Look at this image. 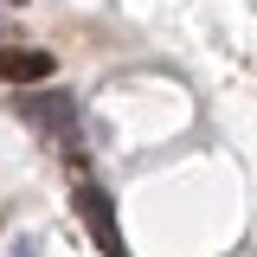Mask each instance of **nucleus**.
<instances>
[{"mask_svg": "<svg viewBox=\"0 0 257 257\" xmlns=\"http://www.w3.org/2000/svg\"><path fill=\"white\" fill-rule=\"evenodd\" d=\"M13 109H20L32 128H45V135L64 148V167H71V174L84 167V148H77V103H71V96H58V90H20Z\"/></svg>", "mask_w": 257, "mask_h": 257, "instance_id": "1", "label": "nucleus"}, {"mask_svg": "<svg viewBox=\"0 0 257 257\" xmlns=\"http://www.w3.org/2000/svg\"><path fill=\"white\" fill-rule=\"evenodd\" d=\"M77 219L84 231L96 238V251L103 257H122V231H116V206H109V193L90 187V180H77Z\"/></svg>", "mask_w": 257, "mask_h": 257, "instance_id": "2", "label": "nucleus"}, {"mask_svg": "<svg viewBox=\"0 0 257 257\" xmlns=\"http://www.w3.org/2000/svg\"><path fill=\"white\" fill-rule=\"evenodd\" d=\"M52 71H58V58L39 45H0V84H45Z\"/></svg>", "mask_w": 257, "mask_h": 257, "instance_id": "3", "label": "nucleus"}, {"mask_svg": "<svg viewBox=\"0 0 257 257\" xmlns=\"http://www.w3.org/2000/svg\"><path fill=\"white\" fill-rule=\"evenodd\" d=\"M7 7H26V0H7Z\"/></svg>", "mask_w": 257, "mask_h": 257, "instance_id": "4", "label": "nucleus"}, {"mask_svg": "<svg viewBox=\"0 0 257 257\" xmlns=\"http://www.w3.org/2000/svg\"><path fill=\"white\" fill-rule=\"evenodd\" d=\"M0 32H7V20H0Z\"/></svg>", "mask_w": 257, "mask_h": 257, "instance_id": "5", "label": "nucleus"}]
</instances>
